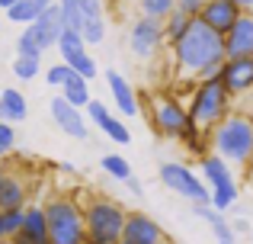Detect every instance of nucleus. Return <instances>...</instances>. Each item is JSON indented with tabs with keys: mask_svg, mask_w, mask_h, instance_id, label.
I'll use <instances>...</instances> for the list:
<instances>
[{
	"mask_svg": "<svg viewBox=\"0 0 253 244\" xmlns=\"http://www.w3.org/2000/svg\"><path fill=\"white\" fill-rule=\"evenodd\" d=\"M0 244H13V238H3V241H0Z\"/></svg>",
	"mask_w": 253,
	"mask_h": 244,
	"instance_id": "nucleus-43",
	"label": "nucleus"
},
{
	"mask_svg": "<svg viewBox=\"0 0 253 244\" xmlns=\"http://www.w3.org/2000/svg\"><path fill=\"white\" fill-rule=\"evenodd\" d=\"M164 244H167V241H164Z\"/></svg>",
	"mask_w": 253,
	"mask_h": 244,
	"instance_id": "nucleus-45",
	"label": "nucleus"
},
{
	"mask_svg": "<svg viewBox=\"0 0 253 244\" xmlns=\"http://www.w3.org/2000/svg\"><path fill=\"white\" fill-rule=\"evenodd\" d=\"M224 55H253V10H244L224 32Z\"/></svg>",
	"mask_w": 253,
	"mask_h": 244,
	"instance_id": "nucleus-17",
	"label": "nucleus"
},
{
	"mask_svg": "<svg viewBox=\"0 0 253 244\" xmlns=\"http://www.w3.org/2000/svg\"><path fill=\"white\" fill-rule=\"evenodd\" d=\"M13 148H16V129H13V122L0 119V161L13 154Z\"/></svg>",
	"mask_w": 253,
	"mask_h": 244,
	"instance_id": "nucleus-34",
	"label": "nucleus"
},
{
	"mask_svg": "<svg viewBox=\"0 0 253 244\" xmlns=\"http://www.w3.org/2000/svg\"><path fill=\"white\" fill-rule=\"evenodd\" d=\"M29 116V100L23 97V90L16 87H3L0 90V119L3 122H23Z\"/></svg>",
	"mask_w": 253,
	"mask_h": 244,
	"instance_id": "nucleus-21",
	"label": "nucleus"
},
{
	"mask_svg": "<svg viewBox=\"0 0 253 244\" xmlns=\"http://www.w3.org/2000/svg\"><path fill=\"white\" fill-rule=\"evenodd\" d=\"M157 177H161L164 187L173 190L176 196H183V199H189V202H211L209 183H205L192 167H186V164H179V161H164L161 170H157Z\"/></svg>",
	"mask_w": 253,
	"mask_h": 244,
	"instance_id": "nucleus-8",
	"label": "nucleus"
},
{
	"mask_svg": "<svg viewBox=\"0 0 253 244\" xmlns=\"http://www.w3.org/2000/svg\"><path fill=\"white\" fill-rule=\"evenodd\" d=\"M241 13H244V6L237 3V0H209L196 16L202 19L205 26H211L215 32H221V36H224V32L234 26V19L241 16Z\"/></svg>",
	"mask_w": 253,
	"mask_h": 244,
	"instance_id": "nucleus-16",
	"label": "nucleus"
},
{
	"mask_svg": "<svg viewBox=\"0 0 253 244\" xmlns=\"http://www.w3.org/2000/svg\"><path fill=\"white\" fill-rule=\"evenodd\" d=\"M48 113H51V122L68 138H74V142H86V138H90V122H86L84 109H77L74 103H68L61 94H55V100L48 103Z\"/></svg>",
	"mask_w": 253,
	"mask_h": 244,
	"instance_id": "nucleus-11",
	"label": "nucleus"
},
{
	"mask_svg": "<svg viewBox=\"0 0 253 244\" xmlns=\"http://www.w3.org/2000/svg\"><path fill=\"white\" fill-rule=\"evenodd\" d=\"M10 3H16V0H0V6H3V10H6V6H10Z\"/></svg>",
	"mask_w": 253,
	"mask_h": 244,
	"instance_id": "nucleus-42",
	"label": "nucleus"
},
{
	"mask_svg": "<svg viewBox=\"0 0 253 244\" xmlns=\"http://www.w3.org/2000/svg\"><path fill=\"white\" fill-rule=\"evenodd\" d=\"M16 55H26V58H42L45 55V51L39 49L36 36H32L26 26H23V32H19V39H16Z\"/></svg>",
	"mask_w": 253,
	"mask_h": 244,
	"instance_id": "nucleus-32",
	"label": "nucleus"
},
{
	"mask_svg": "<svg viewBox=\"0 0 253 244\" xmlns=\"http://www.w3.org/2000/svg\"><path fill=\"white\" fill-rule=\"evenodd\" d=\"M237 3H241L244 10H253V0H237Z\"/></svg>",
	"mask_w": 253,
	"mask_h": 244,
	"instance_id": "nucleus-39",
	"label": "nucleus"
},
{
	"mask_svg": "<svg viewBox=\"0 0 253 244\" xmlns=\"http://www.w3.org/2000/svg\"><path fill=\"white\" fill-rule=\"evenodd\" d=\"M119 244H125V241H119Z\"/></svg>",
	"mask_w": 253,
	"mask_h": 244,
	"instance_id": "nucleus-44",
	"label": "nucleus"
},
{
	"mask_svg": "<svg viewBox=\"0 0 253 244\" xmlns=\"http://www.w3.org/2000/svg\"><path fill=\"white\" fill-rule=\"evenodd\" d=\"M192 23V13L179 10V6H173V10L167 13V19H164V39H167V45H173L179 36L186 32V26Z\"/></svg>",
	"mask_w": 253,
	"mask_h": 244,
	"instance_id": "nucleus-24",
	"label": "nucleus"
},
{
	"mask_svg": "<svg viewBox=\"0 0 253 244\" xmlns=\"http://www.w3.org/2000/svg\"><path fill=\"white\" fill-rule=\"evenodd\" d=\"M192 212L199 215V219H205L211 225V232H215V238H218V244H234L237 241V235H234V228L228 225V222H224V215L218 212L215 206H211V202H192Z\"/></svg>",
	"mask_w": 253,
	"mask_h": 244,
	"instance_id": "nucleus-22",
	"label": "nucleus"
},
{
	"mask_svg": "<svg viewBox=\"0 0 253 244\" xmlns=\"http://www.w3.org/2000/svg\"><path fill=\"white\" fill-rule=\"evenodd\" d=\"M125 209L109 196H93L84 202V228L86 244H119L125 228Z\"/></svg>",
	"mask_w": 253,
	"mask_h": 244,
	"instance_id": "nucleus-4",
	"label": "nucleus"
},
{
	"mask_svg": "<svg viewBox=\"0 0 253 244\" xmlns=\"http://www.w3.org/2000/svg\"><path fill=\"white\" fill-rule=\"evenodd\" d=\"M125 187H128V190H131V196H144V187H141V180H138V177H135V174H131V177H128V180H125Z\"/></svg>",
	"mask_w": 253,
	"mask_h": 244,
	"instance_id": "nucleus-36",
	"label": "nucleus"
},
{
	"mask_svg": "<svg viewBox=\"0 0 253 244\" xmlns=\"http://www.w3.org/2000/svg\"><path fill=\"white\" fill-rule=\"evenodd\" d=\"M13 244H32L29 238H23V235H16V238H13Z\"/></svg>",
	"mask_w": 253,
	"mask_h": 244,
	"instance_id": "nucleus-38",
	"label": "nucleus"
},
{
	"mask_svg": "<svg viewBox=\"0 0 253 244\" xmlns=\"http://www.w3.org/2000/svg\"><path fill=\"white\" fill-rule=\"evenodd\" d=\"M224 58H228L224 55V36L215 32L211 26H205L199 16H192L186 32L170 45L173 77L183 84H196L202 77L221 74Z\"/></svg>",
	"mask_w": 253,
	"mask_h": 244,
	"instance_id": "nucleus-1",
	"label": "nucleus"
},
{
	"mask_svg": "<svg viewBox=\"0 0 253 244\" xmlns=\"http://www.w3.org/2000/svg\"><path fill=\"white\" fill-rule=\"evenodd\" d=\"M84 244H86V241H84Z\"/></svg>",
	"mask_w": 253,
	"mask_h": 244,
	"instance_id": "nucleus-46",
	"label": "nucleus"
},
{
	"mask_svg": "<svg viewBox=\"0 0 253 244\" xmlns=\"http://www.w3.org/2000/svg\"><path fill=\"white\" fill-rule=\"evenodd\" d=\"M55 49H58V55H61V61L71 64V68H74L81 77H86V81H93V77L99 74V68H96V61H93V55L86 51L90 45L84 42V36H81L77 29H64Z\"/></svg>",
	"mask_w": 253,
	"mask_h": 244,
	"instance_id": "nucleus-9",
	"label": "nucleus"
},
{
	"mask_svg": "<svg viewBox=\"0 0 253 244\" xmlns=\"http://www.w3.org/2000/svg\"><path fill=\"white\" fill-rule=\"evenodd\" d=\"M209 3V0H176V6L179 10H186V13H192V16H196L199 10H202V6Z\"/></svg>",
	"mask_w": 253,
	"mask_h": 244,
	"instance_id": "nucleus-35",
	"label": "nucleus"
},
{
	"mask_svg": "<svg viewBox=\"0 0 253 244\" xmlns=\"http://www.w3.org/2000/svg\"><path fill=\"white\" fill-rule=\"evenodd\" d=\"M161 45H167L164 39V23L151 16H138L128 29V49L138 58H154L161 51Z\"/></svg>",
	"mask_w": 253,
	"mask_h": 244,
	"instance_id": "nucleus-10",
	"label": "nucleus"
},
{
	"mask_svg": "<svg viewBox=\"0 0 253 244\" xmlns=\"http://www.w3.org/2000/svg\"><path fill=\"white\" fill-rule=\"evenodd\" d=\"M176 6V0H138V10L141 16H151V19H167V13Z\"/></svg>",
	"mask_w": 253,
	"mask_h": 244,
	"instance_id": "nucleus-30",
	"label": "nucleus"
},
{
	"mask_svg": "<svg viewBox=\"0 0 253 244\" xmlns=\"http://www.w3.org/2000/svg\"><path fill=\"white\" fill-rule=\"evenodd\" d=\"M58 94H61L68 103H74L77 109H84L86 103L93 100V94H90V81H86V77H81V74H74L61 90H58Z\"/></svg>",
	"mask_w": 253,
	"mask_h": 244,
	"instance_id": "nucleus-23",
	"label": "nucleus"
},
{
	"mask_svg": "<svg viewBox=\"0 0 253 244\" xmlns=\"http://www.w3.org/2000/svg\"><path fill=\"white\" fill-rule=\"evenodd\" d=\"M106 84H109V94H112V103H116V109L122 113V119H135L138 113H141V100H138L135 87H131L128 81H125L119 71H106Z\"/></svg>",
	"mask_w": 253,
	"mask_h": 244,
	"instance_id": "nucleus-15",
	"label": "nucleus"
},
{
	"mask_svg": "<svg viewBox=\"0 0 253 244\" xmlns=\"http://www.w3.org/2000/svg\"><path fill=\"white\" fill-rule=\"evenodd\" d=\"M148 119H151V129L161 138H183V132L192 122L186 103L176 94H167V90L148 97Z\"/></svg>",
	"mask_w": 253,
	"mask_h": 244,
	"instance_id": "nucleus-6",
	"label": "nucleus"
},
{
	"mask_svg": "<svg viewBox=\"0 0 253 244\" xmlns=\"http://www.w3.org/2000/svg\"><path fill=\"white\" fill-rule=\"evenodd\" d=\"M81 36L86 45H99L106 39V6L103 0H81Z\"/></svg>",
	"mask_w": 253,
	"mask_h": 244,
	"instance_id": "nucleus-18",
	"label": "nucleus"
},
{
	"mask_svg": "<svg viewBox=\"0 0 253 244\" xmlns=\"http://www.w3.org/2000/svg\"><path fill=\"white\" fill-rule=\"evenodd\" d=\"M26 29L36 36V42H39V49H42V51L55 49L58 39H61V32H64V19H61V6H58V0H51V3L45 6V10L39 13Z\"/></svg>",
	"mask_w": 253,
	"mask_h": 244,
	"instance_id": "nucleus-13",
	"label": "nucleus"
},
{
	"mask_svg": "<svg viewBox=\"0 0 253 244\" xmlns=\"http://www.w3.org/2000/svg\"><path fill=\"white\" fill-rule=\"evenodd\" d=\"M221 84L228 87L231 100L234 97H244L253 90V55H234V58H224L221 64Z\"/></svg>",
	"mask_w": 253,
	"mask_h": 244,
	"instance_id": "nucleus-12",
	"label": "nucleus"
},
{
	"mask_svg": "<svg viewBox=\"0 0 253 244\" xmlns=\"http://www.w3.org/2000/svg\"><path fill=\"white\" fill-rule=\"evenodd\" d=\"M32 3H36V6H42V10H45V6H48L51 0H32Z\"/></svg>",
	"mask_w": 253,
	"mask_h": 244,
	"instance_id": "nucleus-40",
	"label": "nucleus"
},
{
	"mask_svg": "<svg viewBox=\"0 0 253 244\" xmlns=\"http://www.w3.org/2000/svg\"><path fill=\"white\" fill-rule=\"evenodd\" d=\"M77 71L71 68V64H64V61H58V64H51V68H45V84H48L51 90H61L64 84L74 77Z\"/></svg>",
	"mask_w": 253,
	"mask_h": 244,
	"instance_id": "nucleus-29",
	"label": "nucleus"
},
{
	"mask_svg": "<svg viewBox=\"0 0 253 244\" xmlns=\"http://www.w3.org/2000/svg\"><path fill=\"white\" fill-rule=\"evenodd\" d=\"M26 199H29V190H26L23 177L10 174V170H0V212L3 209H23Z\"/></svg>",
	"mask_w": 253,
	"mask_h": 244,
	"instance_id": "nucleus-19",
	"label": "nucleus"
},
{
	"mask_svg": "<svg viewBox=\"0 0 253 244\" xmlns=\"http://www.w3.org/2000/svg\"><path fill=\"white\" fill-rule=\"evenodd\" d=\"M231 228H234V235H244V232H250V222L237 219V222H234V225H231Z\"/></svg>",
	"mask_w": 253,
	"mask_h": 244,
	"instance_id": "nucleus-37",
	"label": "nucleus"
},
{
	"mask_svg": "<svg viewBox=\"0 0 253 244\" xmlns=\"http://www.w3.org/2000/svg\"><path fill=\"white\" fill-rule=\"evenodd\" d=\"M23 238H29L32 244H48V222H45V206H23V228H19Z\"/></svg>",
	"mask_w": 253,
	"mask_h": 244,
	"instance_id": "nucleus-20",
	"label": "nucleus"
},
{
	"mask_svg": "<svg viewBox=\"0 0 253 244\" xmlns=\"http://www.w3.org/2000/svg\"><path fill=\"white\" fill-rule=\"evenodd\" d=\"M122 241L125 244H164L167 235L157 225V219H151L148 212H128L125 215V228H122Z\"/></svg>",
	"mask_w": 253,
	"mask_h": 244,
	"instance_id": "nucleus-14",
	"label": "nucleus"
},
{
	"mask_svg": "<svg viewBox=\"0 0 253 244\" xmlns=\"http://www.w3.org/2000/svg\"><path fill=\"white\" fill-rule=\"evenodd\" d=\"M58 6H61L64 29H77L81 32V0H58Z\"/></svg>",
	"mask_w": 253,
	"mask_h": 244,
	"instance_id": "nucleus-31",
	"label": "nucleus"
},
{
	"mask_svg": "<svg viewBox=\"0 0 253 244\" xmlns=\"http://www.w3.org/2000/svg\"><path fill=\"white\" fill-rule=\"evenodd\" d=\"M209 145L215 154H221L228 164H247L253 154V116L231 109L215 129L209 132Z\"/></svg>",
	"mask_w": 253,
	"mask_h": 244,
	"instance_id": "nucleus-2",
	"label": "nucleus"
},
{
	"mask_svg": "<svg viewBox=\"0 0 253 244\" xmlns=\"http://www.w3.org/2000/svg\"><path fill=\"white\" fill-rule=\"evenodd\" d=\"M99 132L116 145H131V132H128V125H125V119H119V116H109V119L99 125Z\"/></svg>",
	"mask_w": 253,
	"mask_h": 244,
	"instance_id": "nucleus-28",
	"label": "nucleus"
},
{
	"mask_svg": "<svg viewBox=\"0 0 253 244\" xmlns=\"http://www.w3.org/2000/svg\"><path fill=\"white\" fill-rule=\"evenodd\" d=\"M186 109H189L192 125H199L202 132H211L224 116L231 113V94L221 84V77H202L196 81L189 100H186Z\"/></svg>",
	"mask_w": 253,
	"mask_h": 244,
	"instance_id": "nucleus-3",
	"label": "nucleus"
},
{
	"mask_svg": "<svg viewBox=\"0 0 253 244\" xmlns=\"http://www.w3.org/2000/svg\"><path fill=\"white\" fill-rule=\"evenodd\" d=\"M42 74V58H26V55H16L13 58V77L23 84L36 81V77Z\"/></svg>",
	"mask_w": 253,
	"mask_h": 244,
	"instance_id": "nucleus-27",
	"label": "nucleus"
},
{
	"mask_svg": "<svg viewBox=\"0 0 253 244\" xmlns=\"http://www.w3.org/2000/svg\"><path fill=\"white\" fill-rule=\"evenodd\" d=\"M84 113H86V122H90V125H96V129H99V125H103V122L112 116L109 109H106V103H103V100H96V97H93V100L84 106Z\"/></svg>",
	"mask_w": 253,
	"mask_h": 244,
	"instance_id": "nucleus-33",
	"label": "nucleus"
},
{
	"mask_svg": "<svg viewBox=\"0 0 253 244\" xmlns=\"http://www.w3.org/2000/svg\"><path fill=\"white\" fill-rule=\"evenodd\" d=\"M199 167H202V180L211 190V206L218 212H228L237 202V183H234V174H231V164L215 151H205L199 157Z\"/></svg>",
	"mask_w": 253,
	"mask_h": 244,
	"instance_id": "nucleus-7",
	"label": "nucleus"
},
{
	"mask_svg": "<svg viewBox=\"0 0 253 244\" xmlns=\"http://www.w3.org/2000/svg\"><path fill=\"white\" fill-rule=\"evenodd\" d=\"M99 167H103V174L106 177H112V180H128L131 177V164L125 161L122 154H116V151H112V154H103L99 157Z\"/></svg>",
	"mask_w": 253,
	"mask_h": 244,
	"instance_id": "nucleus-25",
	"label": "nucleus"
},
{
	"mask_svg": "<svg viewBox=\"0 0 253 244\" xmlns=\"http://www.w3.org/2000/svg\"><path fill=\"white\" fill-rule=\"evenodd\" d=\"M244 167H247V170H250V177H253V154H250V161L244 164Z\"/></svg>",
	"mask_w": 253,
	"mask_h": 244,
	"instance_id": "nucleus-41",
	"label": "nucleus"
},
{
	"mask_svg": "<svg viewBox=\"0 0 253 244\" xmlns=\"http://www.w3.org/2000/svg\"><path fill=\"white\" fill-rule=\"evenodd\" d=\"M39 13H42V6H36L32 0H16V3L6 6V19H10V23H16V26H29Z\"/></svg>",
	"mask_w": 253,
	"mask_h": 244,
	"instance_id": "nucleus-26",
	"label": "nucleus"
},
{
	"mask_svg": "<svg viewBox=\"0 0 253 244\" xmlns=\"http://www.w3.org/2000/svg\"><path fill=\"white\" fill-rule=\"evenodd\" d=\"M45 222H48V244H84V206L74 196H51L45 202Z\"/></svg>",
	"mask_w": 253,
	"mask_h": 244,
	"instance_id": "nucleus-5",
	"label": "nucleus"
}]
</instances>
